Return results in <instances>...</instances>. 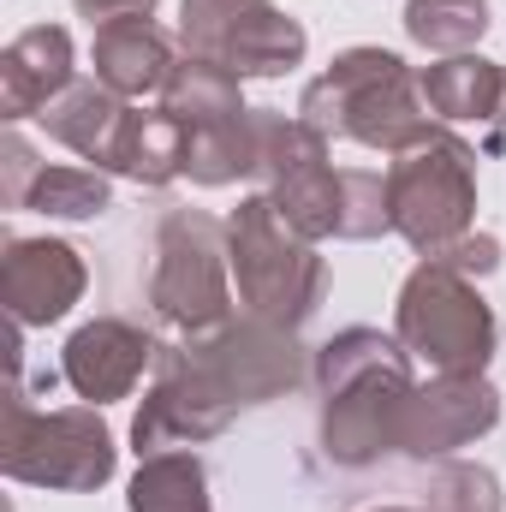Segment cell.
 <instances>
[{"instance_id":"cell-12","label":"cell","mask_w":506,"mask_h":512,"mask_svg":"<svg viewBox=\"0 0 506 512\" xmlns=\"http://www.w3.org/2000/svg\"><path fill=\"white\" fill-rule=\"evenodd\" d=\"M72 78V42L66 30H24L6 60H0V108L6 120H24V114H42Z\"/></svg>"},{"instance_id":"cell-19","label":"cell","mask_w":506,"mask_h":512,"mask_svg":"<svg viewBox=\"0 0 506 512\" xmlns=\"http://www.w3.org/2000/svg\"><path fill=\"white\" fill-rule=\"evenodd\" d=\"M24 203L42 215H66V221H90L108 209V179L90 167H36L24 185Z\"/></svg>"},{"instance_id":"cell-18","label":"cell","mask_w":506,"mask_h":512,"mask_svg":"<svg viewBox=\"0 0 506 512\" xmlns=\"http://www.w3.org/2000/svg\"><path fill=\"white\" fill-rule=\"evenodd\" d=\"M131 512H209L203 465L191 453H155L131 483Z\"/></svg>"},{"instance_id":"cell-17","label":"cell","mask_w":506,"mask_h":512,"mask_svg":"<svg viewBox=\"0 0 506 512\" xmlns=\"http://www.w3.org/2000/svg\"><path fill=\"white\" fill-rule=\"evenodd\" d=\"M167 114L185 120L191 131L245 114V108H239V72H227V66H215V60H185V66H173V78H167Z\"/></svg>"},{"instance_id":"cell-8","label":"cell","mask_w":506,"mask_h":512,"mask_svg":"<svg viewBox=\"0 0 506 512\" xmlns=\"http://www.w3.org/2000/svg\"><path fill=\"white\" fill-rule=\"evenodd\" d=\"M155 262V310L185 328L209 334L227 322V280H221V233L197 215H167Z\"/></svg>"},{"instance_id":"cell-7","label":"cell","mask_w":506,"mask_h":512,"mask_svg":"<svg viewBox=\"0 0 506 512\" xmlns=\"http://www.w3.org/2000/svg\"><path fill=\"white\" fill-rule=\"evenodd\" d=\"M185 42L227 72H286L304 60V30L268 0H185Z\"/></svg>"},{"instance_id":"cell-16","label":"cell","mask_w":506,"mask_h":512,"mask_svg":"<svg viewBox=\"0 0 506 512\" xmlns=\"http://www.w3.org/2000/svg\"><path fill=\"white\" fill-rule=\"evenodd\" d=\"M501 96H506V78L489 66V60H441L423 72V102L447 120H495L501 114Z\"/></svg>"},{"instance_id":"cell-3","label":"cell","mask_w":506,"mask_h":512,"mask_svg":"<svg viewBox=\"0 0 506 512\" xmlns=\"http://www.w3.org/2000/svg\"><path fill=\"white\" fill-rule=\"evenodd\" d=\"M471 149L447 131H417L405 149H393V173H387V215L393 227L417 245V251L441 256L447 245L465 239L471 227Z\"/></svg>"},{"instance_id":"cell-4","label":"cell","mask_w":506,"mask_h":512,"mask_svg":"<svg viewBox=\"0 0 506 512\" xmlns=\"http://www.w3.org/2000/svg\"><path fill=\"white\" fill-rule=\"evenodd\" d=\"M304 126H316L322 137L328 131L358 137L370 149H405L423 131L417 102H411L405 60L399 54H381V48L346 54L328 78H316L304 90Z\"/></svg>"},{"instance_id":"cell-15","label":"cell","mask_w":506,"mask_h":512,"mask_svg":"<svg viewBox=\"0 0 506 512\" xmlns=\"http://www.w3.org/2000/svg\"><path fill=\"white\" fill-rule=\"evenodd\" d=\"M185 149H191V126L173 120L167 108H155V114H126L114 167L131 173V179H143V185H167L173 173H185Z\"/></svg>"},{"instance_id":"cell-20","label":"cell","mask_w":506,"mask_h":512,"mask_svg":"<svg viewBox=\"0 0 506 512\" xmlns=\"http://www.w3.org/2000/svg\"><path fill=\"white\" fill-rule=\"evenodd\" d=\"M405 30H411L423 48L459 54V48H471V42L489 30V6H483V0H411Z\"/></svg>"},{"instance_id":"cell-1","label":"cell","mask_w":506,"mask_h":512,"mask_svg":"<svg viewBox=\"0 0 506 512\" xmlns=\"http://www.w3.org/2000/svg\"><path fill=\"white\" fill-rule=\"evenodd\" d=\"M322 387H328L322 441L340 465H370L376 453L399 447L405 405L417 387L405 382V358L381 334H370V328L340 334L322 352Z\"/></svg>"},{"instance_id":"cell-9","label":"cell","mask_w":506,"mask_h":512,"mask_svg":"<svg viewBox=\"0 0 506 512\" xmlns=\"http://www.w3.org/2000/svg\"><path fill=\"white\" fill-rule=\"evenodd\" d=\"M501 405H495V387H483L477 376H441V387H417L411 405H405V435L399 447L405 453H453L465 447L471 435L495 429Z\"/></svg>"},{"instance_id":"cell-14","label":"cell","mask_w":506,"mask_h":512,"mask_svg":"<svg viewBox=\"0 0 506 512\" xmlns=\"http://www.w3.org/2000/svg\"><path fill=\"white\" fill-rule=\"evenodd\" d=\"M131 108L114 102V90H96V84H72L66 96H54L36 120L54 131L60 143H72L84 161H102L114 167V149H120V126H126Z\"/></svg>"},{"instance_id":"cell-5","label":"cell","mask_w":506,"mask_h":512,"mask_svg":"<svg viewBox=\"0 0 506 512\" xmlns=\"http://www.w3.org/2000/svg\"><path fill=\"white\" fill-rule=\"evenodd\" d=\"M399 340L435 376H477L495 352V316L459 268L423 262L399 298Z\"/></svg>"},{"instance_id":"cell-2","label":"cell","mask_w":506,"mask_h":512,"mask_svg":"<svg viewBox=\"0 0 506 512\" xmlns=\"http://www.w3.org/2000/svg\"><path fill=\"white\" fill-rule=\"evenodd\" d=\"M298 239L304 233L274 209V197H251L227 227V256H233V274H239V298L268 328H298L322 298V262Z\"/></svg>"},{"instance_id":"cell-21","label":"cell","mask_w":506,"mask_h":512,"mask_svg":"<svg viewBox=\"0 0 506 512\" xmlns=\"http://www.w3.org/2000/svg\"><path fill=\"white\" fill-rule=\"evenodd\" d=\"M381 227H393L381 173H340V233L346 239H370Z\"/></svg>"},{"instance_id":"cell-6","label":"cell","mask_w":506,"mask_h":512,"mask_svg":"<svg viewBox=\"0 0 506 512\" xmlns=\"http://www.w3.org/2000/svg\"><path fill=\"white\" fill-rule=\"evenodd\" d=\"M6 471L48 489H96L114 471V441L96 411H30L12 393L6 411Z\"/></svg>"},{"instance_id":"cell-11","label":"cell","mask_w":506,"mask_h":512,"mask_svg":"<svg viewBox=\"0 0 506 512\" xmlns=\"http://www.w3.org/2000/svg\"><path fill=\"white\" fill-rule=\"evenodd\" d=\"M149 340L126 328V322H90V328H78L72 334V346H66V382L78 387L84 399H120L131 393V382L143 376V364H149Z\"/></svg>"},{"instance_id":"cell-13","label":"cell","mask_w":506,"mask_h":512,"mask_svg":"<svg viewBox=\"0 0 506 512\" xmlns=\"http://www.w3.org/2000/svg\"><path fill=\"white\" fill-rule=\"evenodd\" d=\"M96 78L114 96H143V90H167L173 78V54L167 36L149 18H114L96 30Z\"/></svg>"},{"instance_id":"cell-10","label":"cell","mask_w":506,"mask_h":512,"mask_svg":"<svg viewBox=\"0 0 506 512\" xmlns=\"http://www.w3.org/2000/svg\"><path fill=\"white\" fill-rule=\"evenodd\" d=\"M84 292V262L72 245H54V239H30V245H12L6 268H0V298L12 310V322H54L78 304Z\"/></svg>"},{"instance_id":"cell-22","label":"cell","mask_w":506,"mask_h":512,"mask_svg":"<svg viewBox=\"0 0 506 512\" xmlns=\"http://www.w3.org/2000/svg\"><path fill=\"white\" fill-rule=\"evenodd\" d=\"M149 6L155 0H78V12L102 30V24H114V18H149Z\"/></svg>"}]
</instances>
